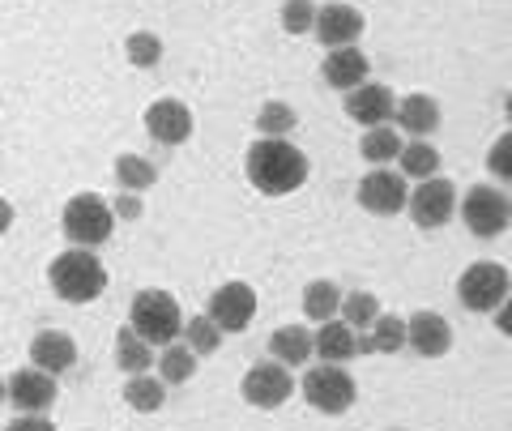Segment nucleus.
I'll list each match as a JSON object with an SVG mask.
<instances>
[{"instance_id": "f257e3e1", "label": "nucleus", "mask_w": 512, "mask_h": 431, "mask_svg": "<svg viewBox=\"0 0 512 431\" xmlns=\"http://www.w3.org/2000/svg\"><path fill=\"white\" fill-rule=\"evenodd\" d=\"M244 171L261 197H286L308 184V154L291 146V137H256L248 146Z\"/></svg>"}, {"instance_id": "f03ea898", "label": "nucleus", "mask_w": 512, "mask_h": 431, "mask_svg": "<svg viewBox=\"0 0 512 431\" xmlns=\"http://www.w3.org/2000/svg\"><path fill=\"white\" fill-rule=\"evenodd\" d=\"M47 282H52V295L64 303H94L107 291V269L90 248H69L52 261Z\"/></svg>"}, {"instance_id": "7ed1b4c3", "label": "nucleus", "mask_w": 512, "mask_h": 431, "mask_svg": "<svg viewBox=\"0 0 512 431\" xmlns=\"http://www.w3.org/2000/svg\"><path fill=\"white\" fill-rule=\"evenodd\" d=\"M128 325H133L154 350H163V346H171L175 338H180L188 321H184L175 295H167V291H137L133 308H128Z\"/></svg>"}, {"instance_id": "20e7f679", "label": "nucleus", "mask_w": 512, "mask_h": 431, "mask_svg": "<svg viewBox=\"0 0 512 431\" xmlns=\"http://www.w3.org/2000/svg\"><path fill=\"white\" fill-rule=\"evenodd\" d=\"M60 227L73 248H99L111 239V227H116V205H107L99 193H77L64 205Z\"/></svg>"}, {"instance_id": "39448f33", "label": "nucleus", "mask_w": 512, "mask_h": 431, "mask_svg": "<svg viewBox=\"0 0 512 431\" xmlns=\"http://www.w3.org/2000/svg\"><path fill=\"white\" fill-rule=\"evenodd\" d=\"M299 393H303V402L320 414H346L355 406L359 385H355V376L346 372V363H316L303 372Z\"/></svg>"}, {"instance_id": "423d86ee", "label": "nucleus", "mask_w": 512, "mask_h": 431, "mask_svg": "<svg viewBox=\"0 0 512 431\" xmlns=\"http://www.w3.org/2000/svg\"><path fill=\"white\" fill-rule=\"evenodd\" d=\"M508 295H512V274L500 261H474L457 278V299L466 312H495Z\"/></svg>"}, {"instance_id": "0eeeda50", "label": "nucleus", "mask_w": 512, "mask_h": 431, "mask_svg": "<svg viewBox=\"0 0 512 431\" xmlns=\"http://www.w3.org/2000/svg\"><path fill=\"white\" fill-rule=\"evenodd\" d=\"M461 222L474 239H495L512 227V197L500 193L495 184H474L461 197Z\"/></svg>"}, {"instance_id": "6e6552de", "label": "nucleus", "mask_w": 512, "mask_h": 431, "mask_svg": "<svg viewBox=\"0 0 512 431\" xmlns=\"http://www.w3.org/2000/svg\"><path fill=\"white\" fill-rule=\"evenodd\" d=\"M291 372H295V367H286L278 359L252 363L244 372V385H239V393H244V402L256 406V410H278L282 402H291V393L299 389Z\"/></svg>"}, {"instance_id": "1a4fd4ad", "label": "nucleus", "mask_w": 512, "mask_h": 431, "mask_svg": "<svg viewBox=\"0 0 512 431\" xmlns=\"http://www.w3.org/2000/svg\"><path fill=\"white\" fill-rule=\"evenodd\" d=\"M406 210L414 218V227H423V231L444 227V222L457 214V188H453V180H444V175L419 180L410 188V205H406Z\"/></svg>"}, {"instance_id": "9d476101", "label": "nucleus", "mask_w": 512, "mask_h": 431, "mask_svg": "<svg viewBox=\"0 0 512 431\" xmlns=\"http://www.w3.org/2000/svg\"><path fill=\"white\" fill-rule=\"evenodd\" d=\"M359 205L367 214H380V218H389L397 210H406L410 205V184H406V175L402 171H393V167H372L359 180Z\"/></svg>"}, {"instance_id": "9b49d317", "label": "nucleus", "mask_w": 512, "mask_h": 431, "mask_svg": "<svg viewBox=\"0 0 512 431\" xmlns=\"http://www.w3.org/2000/svg\"><path fill=\"white\" fill-rule=\"evenodd\" d=\"M5 393H9V402L18 414H43L56 402V376L30 363V367H22V372H13L5 380Z\"/></svg>"}, {"instance_id": "f8f14e48", "label": "nucleus", "mask_w": 512, "mask_h": 431, "mask_svg": "<svg viewBox=\"0 0 512 431\" xmlns=\"http://www.w3.org/2000/svg\"><path fill=\"white\" fill-rule=\"evenodd\" d=\"M205 312L222 325V333H244L252 325V316H256V291L248 282H227L210 295V308Z\"/></svg>"}, {"instance_id": "ddd939ff", "label": "nucleus", "mask_w": 512, "mask_h": 431, "mask_svg": "<svg viewBox=\"0 0 512 431\" xmlns=\"http://www.w3.org/2000/svg\"><path fill=\"white\" fill-rule=\"evenodd\" d=\"M192 129H197V120H192L188 103H180V99H154L146 107V133L158 146H184Z\"/></svg>"}, {"instance_id": "4468645a", "label": "nucleus", "mask_w": 512, "mask_h": 431, "mask_svg": "<svg viewBox=\"0 0 512 431\" xmlns=\"http://www.w3.org/2000/svg\"><path fill=\"white\" fill-rule=\"evenodd\" d=\"M342 107H346L350 120L363 124V129H380V124H393V116H397L393 90L380 86V82H363L359 90H350Z\"/></svg>"}, {"instance_id": "2eb2a0df", "label": "nucleus", "mask_w": 512, "mask_h": 431, "mask_svg": "<svg viewBox=\"0 0 512 431\" xmlns=\"http://www.w3.org/2000/svg\"><path fill=\"white\" fill-rule=\"evenodd\" d=\"M363 13L355 5H342V0H333V5L320 9V18H316V39L329 47H350V43H359L363 35Z\"/></svg>"}, {"instance_id": "dca6fc26", "label": "nucleus", "mask_w": 512, "mask_h": 431, "mask_svg": "<svg viewBox=\"0 0 512 431\" xmlns=\"http://www.w3.org/2000/svg\"><path fill=\"white\" fill-rule=\"evenodd\" d=\"M26 355H30V363H35V367H43V372L60 376V372H69V367L77 363V342L64 329H39L35 338H30Z\"/></svg>"}, {"instance_id": "f3484780", "label": "nucleus", "mask_w": 512, "mask_h": 431, "mask_svg": "<svg viewBox=\"0 0 512 431\" xmlns=\"http://www.w3.org/2000/svg\"><path fill=\"white\" fill-rule=\"evenodd\" d=\"M406 325H410L414 355H423V359L448 355V346H453V325H448L440 312H414V316H406Z\"/></svg>"}, {"instance_id": "a211bd4d", "label": "nucleus", "mask_w": 512, "mask_h": 431, "mask_svg": "<svg viewBox=\"0 0 512 431\" xmlns=\"http://www.w3.org/2000/svg\"><path fill=\"white\" fill-rule=\"evenodd\" d=\"M320 73H325V86L350 94V90H359L367 82L372 65H367V56L359 52V47H333V52L325 56V69Z\"/></svg>"}, {"instance_id": "6ab92c4d", "label": "nucleus", "mask_w": 512, "mask_h": 431, "mask_svg": "<svg viewBox=\"0 0 512 431\" xmlns=\"http://www.w3.org/2000/svg\"><path fill=\"white\" fill-rule=\"evenodd\" d=\"M393 124L410 137H427L440 129V103L431 99V94H406V99H397V116Z\"/></svg>"}, {"instance_id": "aec40b11", "label": "nucleus", "mask_w": 512, "mask_h": 431, "mask_svg": "<svg viewBox=\"0 0 512 431\" xmlns=\"http://www.w3.org/2000/svg\"><path fill=\"white\" fill-rule=\"evenodd\" d=\"M269 355L286 367H303L316 359V333L308 325H282L269 333Z\"/></svg>"}, {"instance_id": "412c9836", "label": "nucleus", "mask_w": 512, "mask_h": 431, "mask_svg": "<svg viewBox=\"0 0 512 431\" xmlns=\"http://www.w3.org/2000/svg\"><path fill=\"white\" fill-rule=\"evenodd\" d=\"M316 359L320 363H350L359 359V329L346 321H325L316 329Z\"/></svg>"}, {"instance_id": "4be33fe9", "label": "nucleus", "mask_w": 512, "mask_h": 431, "mask_svg": "<svg viewBox=\"0 0 512 431\" xmlns=\"http://www.w3.org/2000/svg\"><path fill=\"white\" fill-rule=\"evenodd\" d=\"M154 346L141 338V333L128 325V329H120L116 333V367L124 376H141V372H154Z\"/></svg>"}, {"instance_id": "5701e85b", "label": "nucleus", "mask_w": 512, "mask_h": 431, "mask_svg": "<svg viewBox=\"0 0 512 431\" xmlns=\"http://www.w3.org/2000/svg\"><path fill=\"white\" fill-rule=\"evenodd\" d=\"M342 291H338V282H329V278H320V282H308L303 286V316L316 325H325V321H338L342 316Z\"/></svg>"}, {"instance_id": "b1692460", "label": "nucleus", "mask_w": 512, "mask_h": 431, "mask_svg": "<svg viewBox=\"0 0 512 431\" xmlns=\"http://www.w3.org/2000/svg\"><path fill=\"white\" fill-rule=\"evenodd\" d=\"M406 141H402V129L397 124H380V129H367L363 141H359V154L367 158L372 167H393V158H402Z\"/></svg>"}, {"instance_id": "393cba45", "label": "nucleus", "mask_w": 512, "mask_h": 431, "mask_svg": "<svg viewBox=\"0 0 512 431\" xmlns=\"http://www.w3.org/2000/svg\"><path fill=\"white\" fill-rule=\"evenodd\" d=\"M124 402L133 406L137 414H154L167 406V380L154 376V372H141V376H128L124 385Z\"/></svg>"}, {"instance_id": "a878e982", "label": "nucleus", "mask_w": 512, "mask_h": 431, "mask_svg": "<svg viewBox=\"0 0 512 431\" xmlns=\"http://www.w3.org/2000/svg\"><path fill=\"white\" fill-rule=\"evenodd\" d=\"M397 171L406 175V180H431V175H440V150L431 146L427 137H414V141H406V150H402V158H397Z\"/></svg>"}, {"instance_id": "bb28decb", "label": "nucleus", "mask_w": 512, "mask_h": 431, "mask_svg": "<svg viewBox=\"0 0 512 431\" xmlns=\"http://www.w3.org/2000/svg\"><path fill=\"white\" fill-rule=\"evenodd\" d=\"M197 350H192L188 342H171L158 350V376L167 380V385H184V380L197 376Z\"/></svg>"}, {"instance_id": "cd10ccee", "label": "nucleus", "mask_w": 512, "mask_h": 431, "mask_svg": "<svg viewBox=\"0 0 512 431\" xmlns=\"http://www.w3.org/2000/svg\"><path fill=\"white\" fill-rule=\"evenodd\" d=\"M116 184L124 188V193H146V188L158 184V171L141 154H120L116 158Z\"/></svg>"}, {"instance_id": "c85d7f7f", "label": "nucleus", "mask_w": 512, "mask_h": 431, "mask_svg": "<svg viewBox=\"0 0 512 431\" xmlns=\"http://www.w3.org/2000/svg\"><path fill=\"white\" fill-rule=\"evenodd\" d=\"M295 124H299V116H295L291 103L269 99V103H261V111H256V133L261 137H291Z\"/></svg>"}, {"instance_id": "c756f323", "label": "nucleus", "mask_w": 512, "mask_h": 431, "mask_svg": "<svg viewBox=\"0 0 512 431\" xmlns=\"http://www.w3.org/2000/svg\"><path fill=\"white\" fill-rule=\"evenodd\" d=\"M380 299L376 295H367V291H350L346 299H342V321L350 325V329H359V333H367L376 321H380Z\"/></svg>"}, {"instance_id": "7c9ffc66", "label": "nucleus", "mask_w": 512, "mask_h": 431, "mask_svg": "<svg viewBox=\"0 0 512 431\" xmlns=\"http://www.w3.org/2000/svg\"><path fill=\"white\" fill-rule=\"evenodd\" d=\"M124 56L133 69H154L158 60H163V39H158L154 30H133V35L124 39Z\"/></svg>"}, {"instance_id": "2f4dec72", "label": "nucleus", "mask_w": 512, "mask_h": 431, "mask_svg": "<svg viewBox=\"0 0 512 431\" xmlns=\"http://www.w3.org/2000/svg\"><path fill=\"white\" fill-rule=\"evenodd\" d=\"M184 342L197 350V355H214V350L222 346V325L214 321L210 312H201V316H188V325H184Z\"/></svg>"}, {"instance_id": "473e14b6", "label": "nucleus", "mask_w": 512, "mask_h": 431, "mask_svg": "<svg viewBox=\"0 0 512 431\" xmlns=\"http://www.w3.org/2000/svg\"><path fill=\"white\" fill-rule=\"evenodd\" d=\"M367 333H372V342H376V355H397V350L410 346V325L402 316H380Z\"/></svg>"}, {"instance_id": "72a5a7b5", "label": "nucleus", "mask_w": 512, "mask_h": 431, "mask_svg": "<svg viewBox=\"0 0 512 431\" xmlns=\"http://www.w3.org/2000/svg\"><path fill=\"white\" fill-rule=\"evenodd\" d=\"M316 18L320 9L312 0H286L282 5V30L286 35H316Z\"/></svg>"}, {"instance_id": "f704fd0d", "label": "nucleus", "mask_w": 512, "mask_h": 431, "mask_svg": "<svg viewBox=\"0 0 512 431\" xmlns=\"http://www.w3.org/2000/svg\"><path fill=\"white\" fill-rule=\"evenodd\" d=\"M487 171L495 175V180L512 184V129L504 137H495V146L487 150Z\"/></svg>"}, {"instance_id": "c9c22d12", "label": "nucleus", "mask_w": 512, "mask_h": 431, "mask_svg": "<svg viewBox=\"0 0 512 431\" xmlns=\"http://www.w3.org/2000/svg\"><path fill=\"white\" fill-rule=\"evenodd\" d=\"M111 205H116V218H120V222L141 218V193H124V188H120V197L111 201Z\"/></svg>"}, {"instance_id": "e433bc0d", "label": "nucleus", "mask_w": 512, "mask_h": 431, "mask_svg": "<svg viewBox=\"0 0 512 431\" xmlns=\"http://www.w3.org/2000/svg\"><path fill=\"white\" fill-rule=\"evenodd\" d=\"M5 431H56V423H47L43 414H18Z\"/></svg>"}, {"instance_id": "4c0bfd02", "label": "nucleus", "mask_w": 512, "mask_h": 431, "mask_svg": "<svg viewBox=\"0 0 512 431\" xmlns=\"http://www.w3.org/2000/svg\"><path fill=\"white\" fill-rule=\"evenodd\" d=\"M495 329H500L504 338H512V295L500 303V308H495Z\"/></svg>"}, {"instance_id": "58836bf2", "label": "nucleus", "mask_w": 512, "mask_h": 431, "mask_svg": "<svg viewBox=\"0 0 512 431\" xmlns=\"http://www.w3.org/2000/svg\"><path fill=\"white\" fill-rule=\"evenodd\" d=\"M504 116H508V124H512V90H508V103H504Z\"/></svg>"}]
</instances>
